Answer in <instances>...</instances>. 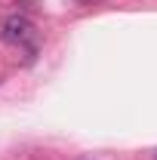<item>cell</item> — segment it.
<instances>
[{"label": "cell", "mask_w": 157, "mask_h": 160, "mask_svg": "<svg viewBox=\"0 0 157 160\" xmlns=\"http://www.w3.org/2000/svg\"><path fill=\"white\" fill-rule=\"evenodd\" d=\"M0 40H6V43H31L34 40V25L25 16H6V19H0Z\"/></svg>", "instance_id": "cell-1"}, {"label": "cell", "mask_w": 157, "mask_h": 160, "mask_svg": "<svg viewBox=\"0 0 157 160\" xmlns=\"http://www.w3.org/2000/svg\"><path fill=\"white\" fill-rule=\"evenodd\" d=\"M80 3H89V0H80Z\"/></svg>", "instance_id": "cell-2"}]
</instances>
